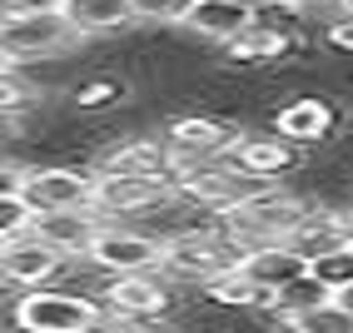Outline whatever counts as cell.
Listing matches in <instances>:
<instances>
[{"instance_id":"15","label":"cell","mask_w":353,"mask_h":333,"mask_svg":"<svg viewBox=\"0 0 353 333\" xmlns=\"http://www.w3.org/2000/svg\"><path fill=\"white\" fill-rule=\"evenodd\" d=\"M60 15L80 40H110V35L134 30L130 0H60Z\"/></svg>"},{"instance_id":"24","label":"cell","mask_w":353,"mask_h":333,"mask_svg":"<svg viewBox=\"0 0 353 333\" xmlns=\"http://www.w3.org/2000/svg\"><path fill=\"white\" fill-rule=\"evenodd\" d=\"M284 333H353V319L343 314V303H339V299H323L319 308L299 314Z\"/></svg>"},{"instance_id":"30","label":"cell","mask_w":353,"mask_h":333,"mask_svg":"<svg viewBox=\"0 0 353 333\" xmlns=\"http://www.w3.org/2000/svg\"><path fill=\"white\" fill-rule=\"evenodd\" d=\"M334 0H269V10H279L284 20H299V15H314V10H328Z\"/></svg>"},{"instance_id":"34","label":"cell","mask_w":353,"mask_h":333,"mask_svg":"<svg viewBox=\"0 0 353 333\" xmlns=\"http://www.w3.org/2000/svg\"><path fill=\"white\" fill-rule=\"evenodd\" d=\"M234 6H244L249 15H264V10H269V0H234Z\"/></svg>"},{"instance_id":"19","label":"cell","mask_w":353,"mask_h":333,"mask_svg":"<svg viewBox=\"0 0 353 333\" xmlns=\"http://www.w3.org/2000/svg\"><path fill=\"white\" fill-rule=\"evenodd\" d=\"M249 20H254V15H249L244 6H234V0H194L179 30L199 35L204 45H229L234 35H239V30L249 26Z\"/></svg>"},{"instance_id":"38","label":"cell","mask_w":353,"mask_h":333,"mask_svg":"<svg viewBox=\"0 0 353 333\" xmlns=\"http://www.w3.org/2000/svg\"><path fill=\"white\" fill-rule=\"evenodd\" d=\"M0 65H6V60H0Z\"/></svg>"},{"instance_id":"3","label":"cell","mask_w":353,"mask_h":333,"mask_svg":"<svg viewBox=\"0 0 353 333\" xmlns=\"http://www.w3.org/2000/svg\"><path fill=\"white\" fill-rule=\"evenodd\" d=\"M164 204H174L170 174H95L90 184V214L100 224H150Z\"/></svg>"},{"instance_id":"31","label":"cell","mask_w":353,"mask_h":333,"mask_svg":"<svg viewBox=\"0 0 353 333\" xmlns=\"http://www.w3.org/2000/svg\"><path fill=\"white\" fill-rule=\"evenodd\" d=\"M60 0H0V15H50Z\"/></svg>"},{"instance_id":"22","label":"cell","mask_w":353,"mask_h":333,"mask_svg":"<svg viewBox=\"0 0 353 333\" xmlns=\"http://www.w3.org/2000/svg\"><path fill=\"white\" fill-rule=\"evenodd\" d=\"M323 299H334V294H328L323 289V283L314 279V274H299L294 283H284V289H279V294H269V303H264V319L279 328V333H284L299 314H309V308H319Z\"/></svg>"},{"instance_id":"35","label":"cell","mask_w":353,"mask_h":333,"mask_svg":"<svg viewBox=\"0 0 353 333\" xmlns=\"http://www.w3.org/2000/svg\"><path fill=\"white\" fill-rule=\"evenodd\" d=\"M10 145H15V125L0 120V150H10Z\"/></svg>"},{"instance_id":"33","label":"cell","mask_w":353,"mask_h":333,"mask_svg":"<svg viewBox=\"0 0 353 333\" xmlns=\"http://www.w3.org/2000/svg\"><path fill=\"white\" fill-rule=\"evenodd\" d=\"M328 15H343V20H353V0H334V6H328Z\"/></svg>"},{"instance_id":"11","label":"cell","mask_w":353,"mask_h":333,"mask_svg":"<svg viewBox=\"0 0 353 333\" xmlns=\"http://www.w3.org/2000/svg\"><path fill=\"white\" fill-rule=\"evenodd\" d=\"M339 125H343V110L328 100V94H294L289 105H279L274 110V120H269V130L279 134V139H289L294 150H314V145H328V139L339 134Z\"/></svg>"},{"instance_id":"4","label":"cell","mask_w":353,"mask_h":333,"mask_svg":"<svg viewBox=\"0 0 353 333\" xmlns=\"http://www.w3.org/2000/svg\"><path fill=\"white\" fill-rule=\"evenodd\" d=\"M239 130L244 125L224 120V114H174V120L164 125V134H159L170 179L190 174V170H204V164H214V159H229Z\"/></svg>"},{"instance_id":"18","label":"cell","mask_w":353,"mask_h":333,"mask_svg":"<svg viewBox=\"0 0 353 333\" xmlns=\"http://www.w3.org/2000/svg\"><path fill=\"white\" fill-rule=\"evenodd\" d=\"M239 274H244L249 283H259L264 294H279V289L294 283L299 274H309V264H303L289 244H264V249H249V254L239 259Z\"/></svg>"},{"instance_id":"27","label":"cell","mask_w":353,"mask_h":333,"mask_svg":"<svg viewBox=\"0 0 353 333\" xmlns=\"http://www.w3.org/2000/svg\"><path fill=\"white\" fill-rule=\"evenodd\" d=\"M85 333H174L170 323H139V319H125V314H105L100 308V319L90 323Z\"/></svg>"},{"instance_id":"10","label":"cell","mask_w":353,"mask_h":333,"mask_svg":"<svg viewBox=\"0 0 353 333\" xmlns=\"http://www.w3.org/2000/svg\"><path fill=\"white\" fill-rule=\"evenodd\" d=\"M65 264H75V259H60L55 249H45L30 229L15 239H0V289L6 294H30L45 283H60Z\"/></svg>"},{"instance_id":"25","label":"cell","mask_w":353,"mask_h":333,"mask_svg":"<svg viewBox=\"0 0 353 333\" xmlns=\"http://www.w3.org/2000/svg\"><path fill=\"white\" fill-rule=\"evenodd\" d=\"M309 274L323 283L328 294H343L348 283H353V244H343V249H334V254L314 259V264H309Z\"/></svg>"},{"instance_id":"2","label":"cell","mask_w":353,"mask_h":333,"mask_svg":"<svg viewBox=\"0 0 353 333\" xmlns=\"http://www.w3.org/2000/svg\"><path fill=\"white\" fill-rule=\"evenodd\" d=\"M309 194H299V189H289V184H274V189H264L259 199H249L244 209H234V214H224V234L234 244H239V254H249V249H264V244H284L289 234H294V224L309 214Z\"/></svg>"},{"instance_id":"13","label":"cell","mask_w":353,"mask_h":333,"mask_svg":"<svg viewBox=\"0 0 353 333\" xmlns=\"http://www.w3.org/2000/svg\"><path fill=\"white\" fill-rule=\"evenodd\" d=\"M219 50L229 65H279L294 55V20H284L279 10H264Z\"/></svg>"},{"instance_id":"32","label":"cell","mask_w":353,"mask_h":333,"mask_svg":"<svg viewBox=\"0 0 353 333\" xmlns=\"http://www.w3.org/2000/svg\"><path fill=\"white\" fill-rule=\"evenodd\" d=\"M20 164H26V159H15L10 150H0V194H15V184H20Z\"/></svg>"},{"instance_id":"17","label":"cell","mask_w":353,"mask_h":333,"mask_svg":"<svg viewBox=\"0 0 353 333\" xmlns=\"http://www.w3.org/2000/svg\"><path fill=\"white\" fill-rule=\"evenodd\" d=\"M303 264H314V259H323V254H334V249H343L348 244V234H343V214L334 209V204H309V214L294 224V234L284 239Z\"/></svg>"},{"instance_id":"20","label":"cell","mask_w":353,"mask_h":333,"mask_svg":"<svg viewBox=\"0 0 353 333\" xmlns=\"http://www.w3.org/2000/svg\"><path fill=\"white\" fill-rule=\"evenodd\" d=\"M50 100V85H40L30 70H15V65H0V120L20 125L40 114V105Z\"/></svg>"},{"instance_id":"12","label":"cell","mask_w":353,"mask_h":333,"mask_svg":"<svg viewBox=\"0 0 353 333\" xmlns=\"http://www.w3.org/2000/svg\"><path fill=\"white\" fill-rule=\"evenodd\" d=\"M229 164L254 174V179H264V184H289V174L303 170V150H294L274 130H239V139L229 150Z\"/></svg>"},{"instance_id":"21","label":"cell","mask_w":353,"mask_h":333,"mask_svg":"<svg viewBox=\"0 0 353 333\" xmlns=\"http://www.w3.org/2000/svg\"><path fill=\"white\" fill-rule=\"evenodd\" d=\"M199 303L219 308V314H264L269 294L259 289V283H249V279H244L239 269H229V274L209 279L204 289H199Z\"/></svg>"},{"instance_id":"7","label":"cell","mask_w":353,"mask_h":333,"mask_svg":"<svg viewBox=\"0 0 353 333\" xmlns=\"http://www.w3.org/2000/svg\"><path fill=\"white\" fill-rule=\"evenodd\" d=\"M95 303L105 308V314H125V319H139V323H174L179 289L159 269H150V274H114V279L95 283Z\"/></svg>"},{"instance_id":"16","label":"cell","mask_w":353,"mask_h":333,"mask_svg":"<svg viewBox=\"0 0 353 333\" xmlns=\"http://www.w3.org/2000/svg\"><path fill=\"white\" fill-rule=\"evenodd\" d=\"M95 174H170L164 170V145L159 134H125L105 145L95 159H90Z\"/></svg>"},{"instance_id":"36","label":"cell","mask_w":353,"mask_h":333,"mask_svg":"<svg viewBox=\"0 0 353 333\" xmlns=\"http://www.w3.org/2000/svg\"><path fill=\"white\" fill-rule=\"evenodd\" d=\"M339 214H343V234H348V244H353V204H343Z\"/></svg>"},{"instance_id":"26","label":"cell","mask_w":353,"mask_h":333,"mask_svg":"<svg viewBox=\"0 0 353 333\" xmlns=\"http://www.w3.org/2000/svg\"><path fill=\"white\" fill-rule=\"evenodd\" d=\"M134 6V26H184L194 0H130Z\"/></svg>"},{"instance_id":"5","label":"cell","mask_w":353,"mask_h":333,"mask_svg":"<svg viewBox=\"0 0 353 333\" xmlns=\"http://www.w3.org/2000/svg\"><path fill=\"white\" fill-rule=\"evenodd\" d=\"M95 319H100L95 294L65 289V283H45V289L15 294L10 314H6V323L15 333H85Z\"/></svg>"},{"instance_id":"1","label":"cell","mask_w":353,"mask_h":333,"mask_svg":"<svg viewBox=\"0 0 353 333\" xmlns=\"http://www.w3.org/2000/svg\"><path fill=\"white\" fill-rule=\"evenodd\" d=\"M239 244L224 234L219 219H209V214H199V219H190L184 229L164 234V254H159V274L174 283L179 294H199L209 279H219L229 269H239Z\"/></svg>"},{"instance_id":"37","label":"cell","mask_w":353,"mask_h":333,"mask_svg":"<svg viewBox=\"0 0 353 333\" xmlns=\"http://www.w3.org/2000/svg\"><path fill=\"white\" fill-rule=\"evenodd\" d=\"M334 299H339V303H343V314H348V319H353V283H348V289H343V294H334Z\"/></svg>"},{"instance_id":"6","label":"cell","mask_w":353,"mask_h":333,"mask_svg":"<svg viewBox=\"0 0 353 333\" xmlns=\"http://www.w3.org/2000/svg\"><path fill=\"white\" fill-rule=\"evenodd\" d=\"M80 35L65 26V15H0V60L15 65V70H35V65H50L80 50Z\"/></svg>"},{"instance_id":"23","label":"cell","mask_w":353,"mask_h":333,"mask_svg":"<svg viewBox=\"0 0 353 333\" xmlns=\"http://www.w3.org/2000/svg\"><path fill=\"white\" fill-rule=\"evenodd\" d=\"M125 94H130V85H125V80H114V75H95V80H80L75 90H70V105H75L80 114H95V110H114V105H125Z\"/></svg>"},{"instance_id":"29","label":"cell","mask_w":353,"mask_h":333,"mask_svg":"<svg viewBox=\"0 0 353 333\" xmlns=\"http://www.w3.org/2000/svg\"><path fill=\"white\" fill-rule=\"evenodd\" d=\"M323 45H328L334 55H353V20L328 15V26H323Z\"/></svg>"},{"instance_id":"14","label":"cell","mask_w":353,"mask_h":333,"mask_svg":"<svg viewBox=\"0 0 353 333\" xmlns=\"http://www.w3.org/2000/svg\"><path fill=\"white\" fill-rule=\"evenodd\" d=\"M95 229L100 219L90 209H65V214H30V234L45 244V249H55L60 259H85L90 244H95Z\"/></svg>"},{"instance_id":"28","label":"cell","mask_w":353,"mask_h":333,"mask_svg":"<svg viewBox=\"0 0 353 333\" xmlns=\"http://www.w3.org/2000/svg\"><path fill=\"white\" fill-rule=\"evenodd\" d=\"M30 229V209L15 194H0V239H15V234Z\"/></svg>"},{"instance_id":"9","label":"cell","mask_w":353,"mask_h":333,"mask_svg":"<svg viewBox=\"0 0 353 333\" xmlns=\"http://www.w3.org/2000/svg\"><path fill=\"white\" fill-rule=\"evenodd\" d=\"M159 254H164V239L150 234L145 224H100L95 244H90V254H85V264L95 269L100 279L150 274V269H159Z\"/></svg>"},{"instance_id":"8","label":"cell","mask_w":353,"mask_h":333,"mask_svg":"<svg viewBox=\"0 0 353 333\" xmlns=\"http://www.w3.org/2000/svg\"><path fill=\"white\" fill-rule=\"evenodd\" d=\"M90 164H20V184H15V199L26 204L30 214H65V209H90Z\"/></svg>"}]
</instances>
